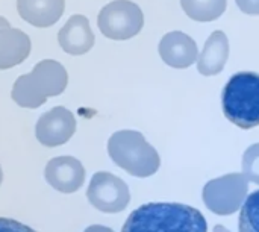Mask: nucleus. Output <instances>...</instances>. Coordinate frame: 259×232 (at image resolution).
I'll return each instance as SVG.
<instances>
[{
	"mask_svg": "<svg viewBox=\"0 0 259 232\" xmlns=\"http://www.w3.org/2000/svg\"><path fill=\"white\" fill-rule=\"evenodd\" d=\"M121 232H208V223L205 216L194 207L153 202L134 210Z\"/></svg>",
	"mask_w": 259,
	"mask_h": 232,
	"instance_id": "obj_1",
	"label": "nucleus"
},
{
	"mask_svg": "<svg viewBox=\"0 0 259 232\" xmlns=\"http://www.w3.org/2000/svg\"><path fill=\"white\" fill-rule=\"evenodd\" d=\"M111 160L129 175L149 178L159 170L161 160L156 149L138 131H118L108 141Z\"/></svg>",
	"mask_w": 259,
	"mask_h": 232,
	"instance_id": "obj_2",
	"label": "nucleus"
},
{
	"mask_svg": "<svg viewBox=\"0 0 259 232\" xmlns=\"http://www.w3.org/2000/svg\"><path fill=\"white\" fill-rule=\"evenodd\" d=\"M226 119L241 129L259 126V74L240 71L231 76L222 93Z\"/></svg>",
	"mask_w": 259,
	"mask_h": 232,
	"instance_id": "obj_3",
	"label": "nucleus"
},
{
	"mask_svg": "<svg viewBox=\"0 0 259 232\" xmlns=\"http://www.w3.org/2000/svg\"><path fill=\"white\" fill-rule=\"evenodd\" d=\"M249 181L243 173H228L211 179L203 187V202L217 216H231L241 210L247 199Z\"/></svg>",
	"mask_w": 259,
	"mask_h": 232,
	"instance_id": "obj_4",
	"label": "nucleus"
},
{
	"mask_svg": "<svg viewBox=\"0 0 259 232\" xmlns=\"http://www.w3.org/2000/svg\"><path fill=\"white\" fill-rule=\"evenodd\" d=\"M99 29L111 40H129L144 24L141 8L131 0H114L103 6L97 18Z\"/></svg>",
	"mask_w": 259,
	"mask_h": 232,
	"instance_id": "obj_5",
	"label": "nucleus"
},
{
	"mask_svg": "<svg viewBox=\"0 0 259 232\" xmlns=\"http://www.w3.org/2000/svg\"><path fill=\"white\" fill-rule=\"evenodd\" d=\"M87 198L94 208L109 214L126 210L131 202L127 184L109 172H97L91 178Z\"/></svg>",
	"mask_w": 259,
	"mask_h": 232,
	"instance_id": "obj_6",
	"label": "nucleus"
},
{
	"mask_svg": "<svg viewBox=\"0 0 259 232\" xmlns=\"http://www.w3.org/2000/svg\"><path fill=\"white\" fill-rule=\"evenodd\" d=\"M76 131V119L64 106H55L49 112H44L35 128L36 140L47 147H56L65 144Z\"/></svg>",
	"mask_w": 259,
	"mask_h": 232,
	"instance_id": "obj_7",
	"label": "nucleus"
},
{
	"mask_svg": "<svg viewBox=\"0 0 259 232\" xmlns=\"http://www.w3.org/2000/svg\"><path fill=\"white\" fill-rule=\"evenodd\" d=\"M44 178L56 191L70 195L83 185L85 169L82 163L73 157H56L47 163Z\"/></svg>",
	"mask_w": 259,
	"mask_h": 232,
	"instance_id": "obj_8",
	"label": "nucleus"
},
{
	"mask_svg": "<svg viewBox=\"0 0 259 232\" xmlns=\"http://www.w3.org/2000/svg\"><path fill=\"white\" fill-rule=\"evenodd\" d=\"M158 50L162 61L173 68H187L199 58L196 41L181 30L165 33L159 41Z\"/></svg>",
	"mask_w": 259,
	"mask_h": 232,
	"instance_id": "obj_9",
	"label": "nucleus"
},
{
	"mask_svg": "<svg viewBox=\"0 0 259 232\" xmlns=\"http://www.w3.org/2000/svg\"><path fill=\"white\" fill-rule=\"evenodd\" d=\"M59 46L70 55H83L94 46V33L87 17L76 14L70 17L58 33Z\"/></svg>",
	"mask_w": 259,
	"mask_h": 232,
	"instance_id": "obj_10",
	"label": "nucleus"
},
{
	"mask_svg": "<svg viewBox=\"0 0 259 232\" xmlns=\"http://www.w3.org/2000/svg\"><path fill=\"white\" fill-rule=\"evenodd\" d=\"M229 58V41L223 30H215L206 40L202 53L197 58V70L203 76L219 74Z\"/></svg>",
	"mask_w": 259,
	"mask_h": 232,
	"instance_id": "obj_11",
	"label": "nucleus"
},
{
	"mask_svg": "<svg viewBox=\"0 0 259 232\" xmlns=\"http://www.w3.org/2000/svg\"><path fill=\"white\" fill-rule=\"evenodd\" d=\"M64 0H17L20 17L32 26H53L64 12Z\"/></svg>",
	"mask_w": 259,
	"mask_h": 232,
	"instance_id": "obj_12",
	"label": "nucleus"
},
{
	"mask_svg": "<svg viewBox=\"0 0 259 232\" xmlns=\"http://www.w3.org/2000/svg\"><path fill=\"white\" fill-rule=\"evenodd\" d=\"M30 53V38L20 29H0V70L21 64Z\"/></svg>",
	"mask_w": 259,
	"mask_h": 232,
	"instance_id": "obj_13",
	"label": "nucleus"
},
{
	"mask_svg": "<svg viewBox=\"0 0 259 232\" xmlns=\"http://www.w3.org/2000/svg\"><path fill=\"white\" fill-rule=\"evenodd\" d=\"M36 87L46 97L59 96L68 82V74L64 65L53 59H44L38 62L30 71Z\"/></svg>",
	"mask_w": 259,
	"mask_h": 232,
	"instance_id": "obj_14",
	"label": "nucleus"
},
{
	"mask_svg": "<svg viewBox=\"0 0 259 232\" xmlns=\"http://www.w3.org/2000/svg\"><path fill=\"white\" fill-rule=\"evenodd\" d=\"M11 96H12V100L17 105H20L23 108H29V109L38 108L47 100V97L36 87V84H35L33 78L30 76V73L23 74L15 81Z\"/></svg>",
	"mask_w": 259,
	"mask_h": 232,
	"instance_id": "obj_15",
	"label": "nucleus"
},
{
	"mask_svg": "<svg viewBox=\"0 0 259 232\" xmlns=\"http://www.w3.org/2000/svg\"><path fill=\"white\" fill-rule=\"evenodd\" d=\"M228 0H181L185 14L196 21H212L226 9Z\"/></svg>",
	"mask_w": 259,
	"mask_h": 232,
	"instance_id": "obj_16",
	"label": "nucleus"
},
{
	"mask_svg": "<svg viewBox=\"0 0 259 232\" xmlns=\"http://www.w3.org/2000/svg\"><path fill=\"white\" fill-rule=\"evenodd\" d=\"M238 231L259 232V190L249 195L243 204L238 220Z\"/></svg>",
	"mask_w": 259,
	"mask_h": 232,
	"instance_id": "obj_17",
	"label": "nucleus"
},
{
	"mask_svg": "<svg viewBox=\"0 0 259 232\" xmlns=\"http://www.w3.org/2000/svg\"><path fill=\"white\" fill-rule=\"evenodd\" d=\"M243 175L249 182L259 185V143L246 149L243 155Z\"/></svg>",
	"mask_w": 259,
	"mask_h": 232,
	"instance_id": "obj_18",
	"label": "nucleus"
},
{
	"mask_svg": "<svg viewBox=\"0 0 259 232\" xmlns=\"http://www.w3.org/2000/svg\"><path fill=\"white\" fill-rule=\"evenodd\" d=\"M0 232H36L27 225H23L14 219L0 217Z\"/></svg>",
	"mask_w": 259,
	"mask_h": 232,
	"instance_id": "obj_19",
	"label": "nucleus"
},
{
	"mask_svg": "<svg viewBox=\"0 0 259 232\" xmlns=\"http://www.w3.org/2000/svg\"><path fill=\"white\" fill-rule=\"evenodd\" d=\"M237 5L244 14L259 15V0H237Z\"/></svg>",
	"mask_w": 259,
	"mask_h": 232,
	"instance_id": "obj_20",
	"label": "nucleus"
},
{
	"mask_svg": "<svg viewBox=\"0 0 259 232\" xmlns=\"http://www.w3.org/2000/svg\"><path fill=\"white\" fill-rule=\"evenodd\" d=\"M83 232H114L111 228H108V226H103V225H91V226H88L87 229Z\"/></svg>",
	"mask_w": 259,
	"mask_h": 232,
	"instance_id": "obj_21",
	"label": "nucleus"
},
{
	"mask_svg": "<svg viewBox=\"0 0 259 232\" xmlns=\"http://www.w3.org/2000/svg\"><path fill=\"white\" fill-rule=\"evenodd\" d=\"M212 232H231L228 228H225V226H222V225H217L214 229H212Z\"/></svg>",
	"mask_w": 259,
	"mask_h": 232,
	"instance_id": "obj_22",
	"label": "nucleus"
},
{
	"mask_svg": "<svg viewBox=\"0 0 259 232\" xmlns=\"http://www.w3.org/2000/svg\"><path fill=\"white\" fill-rule=\"evenodd\" d=\"M6 26H9L8 20H6L5 17H0V29H2V27H6Z\"/></svg>",
	"mask_w": 259,
	"mask_h": 232,
	"instance_id": "obj_23",
	"label": "nucleus"
},
{
	"mask_svg": "<svg viewBox=\"0 0 259 232\" xmlns=\"http://www.w3.org/2000/svg\"><path fill=\"white\" fill-rule=\"evenodd\" d=\"M2 181H3V172H2V167H0V185H2Z\"/></svg>",
	"mask_w": 259,
	"mask_h": 232,
	"instance_id": "obj_24",
	"label": "nucleus"
}]
</instances>
